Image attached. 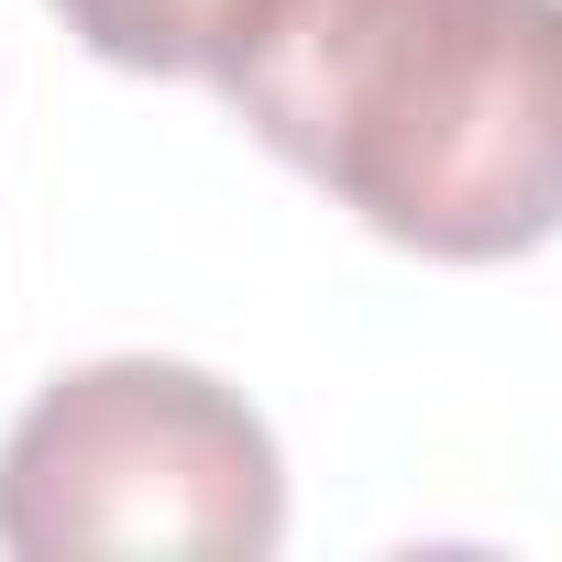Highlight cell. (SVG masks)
<instances>
[{"label": "cell", "mask_w": 562, "mask_h": 562, "mask_svg": "<svg viewBox=\"0 0 562 562\" xmlns=\"http://www.w3.org/2000/svg\"><path fill=\"white\" fill-rule=\"evenodd\" d=\"M210 78L397 254L507 265L562 232V0H254Z\"/></svg>", "instance_id": "cell-1"}, {"label": "cell", "mask_w": 562, "mask_h": 562, "mask_svg": "<svg viewBox=\"0 0 562 562\" xmlns=\"http://www.w3.org/2000/svg\"><path fill=\"white\" fill-rule=\"evenodd\" d=\"M288 540V463L276 430L199 364L111 353L56 375L0 441V551L78 562H265Z\"/></svg>", "instance_id": "cell-2"}, {"label": "cell", "mask_w": 562, "mask_h": 562, "mask_svg": "<svg viewBox=\"0 0 562 562\" xmlns=\"http://www.w3.org/2000/svg\"><path fill=\"white\" fill-rule=\"evenodd\" d=\"M254 0H56V23L100 56V67H133V78H210L232 56Z\"/></svg>", "instance_id": "cell-3"}]
</instances>
